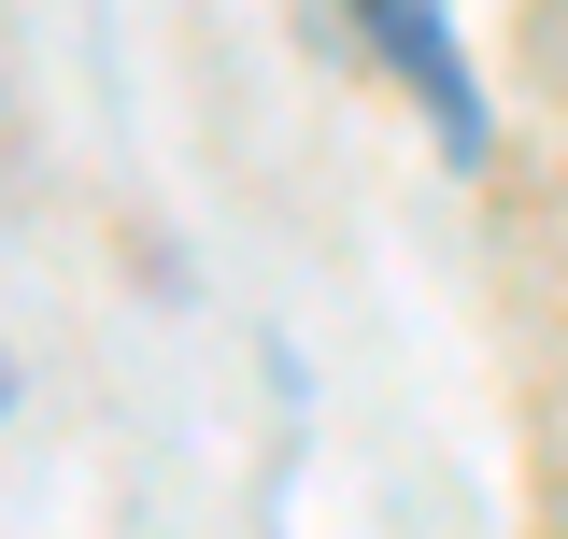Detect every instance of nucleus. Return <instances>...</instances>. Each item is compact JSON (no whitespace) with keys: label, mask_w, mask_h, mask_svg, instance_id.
Listing matches in <instances>:
<instances>
[{"label":"nucleus","mask_w":568,"mask_h":539,"mask_svg":"<svg viewBox=\"0 0 568 539\" xmlns=\"http://www.w3.org/2000/svg\"><path fill=\"white\" fill-rule=\"evenodd\" d=\"M355 29L398 58V85L440 114V142H455V156L484 142V100H469V58H455V0H355Z\"/></svg>","instance_id":"f257e3e1"}]
</instances>
